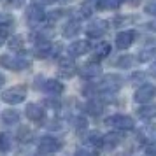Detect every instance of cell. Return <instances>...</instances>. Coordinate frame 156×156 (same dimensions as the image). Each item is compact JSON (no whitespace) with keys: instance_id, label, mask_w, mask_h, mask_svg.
I'll list each match as a JSON object with an SVG mask.
<instances>
[{"instance_id":"6da1fadb","label":"cell","mask_w":156,"mask_h":156,"mask_svg":"<svg viewBox=\"0 0 156 156\" xmlns=\"http://www.w3.org/2000/svg\"><path fill=\"white\" fill-rule=\"evenodd\" d=\"M121 86H123V79H121V76H118V74H111V76H105V77L102 79L98 83V86H97V90L102 93H116L121 90Z\"/></svg>"},{"instance_id":"7a4b0ae2","label":"cell","mask_w":156,"mask_h":156,"mask_svg":"<svg viewBox=\"0 0 156 156\" xmlns=\"http://www.w3.org/2000/svg\"><path fill=\"white\" fill-rule=\"evenodd\" d=\"M0 65L9 70H25L30 67V60L23 56H12V55H2L0 56Z\"/></svg>"},{"instance_id":"3957f363","label":"cell","mask_w":156,"mask_h":156,"mask_svg":"<svg viewBox=\"0 0 156 156\" xmlns=\"http://www.w3.org/2000/svg\"><path fill=\"white\" fill-rule=\"evenodd\" d=\"M25 97H27V88L25 86H12V88H9L2 93V100L5 104H11V105L21 104Z\"/></svg>"},{"instance_id":"277c9868","label":"cell","mask_w":156,"mask_h":156,"mask_svg":"<svg viewBox=\"0 0 156 156\" xmlns=\"http://www.w3.org/2000/svg\"><path fill=\"white\" fill-rule=\"evenodd\" d=\"M109 126H114L116 130H132L135 126L133 119L130 116H125V114H116V116H111L107 118L105 121Z\"/></svg>"},{"instance_id":"5b68a950","label":"cell","mask_w":156,"mask_h":156,"mask_svg":"<svg viewBox=\"0 0 156 156\" xmlns=\"http://www.w3.org/2000/svg\"><path fill=\"white\" fill-rule=\"evenodd\" d=\"M37 146H39V151L42 154H55L58 149L62 147V142L55 137H41Z\"/></svg>"},{"instance_id":"8992f818","label":"cell","mask_w":156,"mask_h":156,"mask_svg":"<svg viewBox=\"0 0 156 156\" xmlns=\"http://www.w3.org/2000/svg\"><path fill=\"white\" fill-rule=\"evenodd\" d=\"M156 97V88L153 84H144V86H140L137 91H135V95H133V98H135V102H139V104H147V102H151V100Z\"/></svg>"},{"instance_id":"52a82bcc","label":"cell","mask_w":156,"mask_h":156,"mask_svg":"<svg viewBox=\"0 0 156 156\" xmlns=\"http://www.w3.org/2000/svg\"><path fill=\"white\" fill-rule=\"evenodd\" d=\"M109 23L105 20H97V21H93L91 25H88L86 27V35L90 37V39H100V37L104 35L107 32V27Z\"/></svg>"},{"instance_id":"ba28073f","label":"cell","mask_w":156,"mask_h":156,"mask_svg":"<svg viewBox=\"0 0 156 156\" xmlns=\"http://www.w3.org/2000/svg\"><path fill=\"white\" fill-rule=\"evenodd\" d=\"M135 34L133 30H125V32H119L118 35H116V46L119 48V49H128L132 44L135 42Z\"/></svg>"},{"instance_id":"9c48e42d","label":"cell","mask_w":156,"mask_h":156,"mask_svg":"<svg viewBox=\"0 0 156 156\" xmlns=\"http://www.w3.org/2000/svg\"><path fill=\"white\" fill-rule=\"evenodd\" d=\"M27 20H28V23H32V25H41V23L46 20V12L42 11L41 5L32 4V5L27 9Z\"/></svg>"},{"instance_id":"30bf717a","label":"cell","mask_w":156,"mask_h":156,"mask_svg":"<svg viewBox=\"0 0 156 156\" xmlns=\"http://www.w3.org/2000/svg\"><path fill=\"white\" fill-rule=\"evenodd\" d=\"M58 72H60V76H63V77H72L74 74H76V63H74V60L69 56L62 58L60 62H58Z\"/></svg>"},{"instance_id":"8fae6325","label":"cell","mask_w":156,"mask_h":156,"mask_svg":"<svg viewBox=\"0 0 156 156\" xmlns=\"http://www.w3.org/2000/svg\"><path fill=\"white\" fill-rule=\"evenodd\" d=\"M90 51V42L88 41H76L69 46V56L70 58H77L81 55H86Z\"/></svg>"},{"instance_id":"7c38bea8","label":"cell","mask_w":156,"mask_h":156,"mask_svg":"<svg viewBox=\"0 0 156 156\" xmlns=\"http://www.w3.org/2000/svg\"><path fill=\"white\" fill-rule=\"evenodd\" d=\"M102 74V69H100L98 63H95V62H90V63H86L83 69H81V77L83 79H88V81H91V79H97V76Z\"/></svg>"},{"instance_id":"4fadbf2b","label":"cell","mask_w":156,"mask_h":156,"mask_svg":"<svg viewBox=\"0 0 156 156\" xmlns=\"http://www.w3.org/2000/svg\"><path fill=\"white\" fill-rule=\"evenodd\" d=\"M25 114H27V118L32 121H41L44 119V109L39 104H28L27 109H25Z\"/></svg>"},{"instance_id":"5bb4252c","label":"cell","mask_w":156,"mask_h":156,"mask_svg":"<svg viewBox=\"0 0 156 156\" xmlns=\"http://www.w3.org/2000/svg\"><path fill=\"white\" fill-rule=\"evenodd\" d=\"M156 55V41H147L139 53V62H149Z\"/></svg>"},{"instance_id":"9a60e30c","label":"cell","mask_w":156,"mask_h":156,"mask_svg":"<svg viewBox=\"0 0 156 156\" xmlns=\"http://www.w3.org/2000/svg\"><path fill=\"white\" fill-rule=\"evenodd\" d=\"M81 32V23L77 21V20H72V21L65 23L63 30H62V35L65 37V39H72V37H76Z\"/></svg>"},{"instance_id":"2e32d148","label":"cell","mask_w":156,"mask_h":156,"mask_svg":"<svg viewBox=\"0 0 156 156\" xmlns=\"http://www.w3.org/2000/svg\"><path fill=\"white\" fill-rule=\"evenodd\" d=\"M84 111L88 114H91V116H100L102 114V111H104V102L98 98H91L86 102L84 105Z\"/></svg>"},{"instance_id":"e0dca14e","label":"cell","mask_w":156,"mask_h":156,"mask_svg":"<svg viewBox=\"0 0 156 156\" xmlns=\"http://www.w3.org/2000/svg\"><path fill=\"white\" fill-rule=\"evenodd\" d=\"M44 91L49 93V95H55V97H58V95H62L63 93V84L60 83V81H55V79H48L46 83H44Z\"/></svg>"},{"instance_id":"ac0fdd59","label":"cell","mask_w":156,"mask_h":156,"mask_svg":"<svg viewBox=\"0 0 156 156\" xmlns=\"http://www.w3.org/2000/svg\"><path fill=\"white\" fill-rule=\"evenodd\" d=\"M51 53H53V48H51V44L48 42L46 39L35 44V55H37L39 58H46V56H49Z\"/></svg>"},{"instance_id":"d6986e66","label":"cell","mask_w":156,"mask_h":156,"mask_svg":"<svg viewBox=\"0 0 156 156\" xmlns=\"http://www.w3.org/2000/svg\"><path fill=\"white\" fill-rule=\"evenodd\" d=\"M137 114H139V118H142V119H153V118H156V105L154 104H151V105H142L139 111H137Z\"/></svg>"},{"instance_id":"ffe728a7","label":"cell","mask_w":156,"mask_h":156,"mask_svg":"<svg viewBox=\"0 0 156 156\" xmlns=\"http://www.w3.org/2000/svg\"><path fill=\"white\" fill-rule=\"evenodd\" d=\"M2 121L5 125H16L20 121V112L18 111H12V109H7V111H2Z\"/></svg>"},{"instance_id":"44dd1931","label":"cell","mask_w":156,"mask_h":156,"mask_svg":"<svg viewBox=\"0 0 156 156\" xmlns=\"http://www.w3.org/2000/svg\"><path fill=\"white\" fill-rule=\"evenodd\" d=\"M7 44H9V49L14 51V53H21L23 48H25V41H23L21 35H12Z\"/></svg>"},{"instance_id":"7402d4cb","label":"cell","mask_w":156,"mask_h":156,"mask_svg":"<svg viewBox=\"0 0 156 156\" xmlns=\"http://www.w3.org/2000/svg\"><path fill=\"white\" fill-rule=\"evenodd\" d=\"M104 137L105 135H102L100 132H90V133L86 135V144H90V146H104Z\"/></svg>"},{"instance_id":"603a6c76","label":"cell","mask_w":156,"mask_h":156,"mask_svg":"<svg viewBox=\"0 0 156 156\" xmlns=\"http://www.w3.org/2000/svg\"><path fill=\"white\" fill-rule=\"evenodd\" d=\"M118 144H121V137L118 133H109L104 137V147L107 149H114Z\"/></svg>"},{"instance_id":"cb8c5ba5","label":"cell","mask_w":156,"mask_h":156,"mask_svg":"<svg viewBox=\"0 0 156 156\" xmlns=\"http://www.w3.org/2000/svg\"><path fill=\"white\" fill-rule=\"evenodd\" d=\"M97 5H98V4H95V2H91V0L84 2L83 7H81V14H83V18H90V16L93 14V11L97 9Z\"/></svg>"},{"instance_id":"d4e9b609","label":"cell","mask_w":156,"mask_h":156,"mask_svg":"<svg viewBox=\"0 0 156 156\" xmlns=\"http://www.w3.org/2000/svg\"><path fill=\"white\" fill-rule=\"evenodd\" d=\"M95 55H97V58H105L107 55H111V46L109 44H105V42H102V44H98L97 46V49H95Z\"/></svg>"},{"instance_id":"484cf974","label":"cell","mask_w":156,"mask_h":156,"mask_svg":"<svg viewBox=\"0 0 156 156\" xmlns=\"http://www.w3.org/2000/svg\"><path fill=\"white\" fill-rule=\"evenodd\" d=\"M123 4V0H100L98 7L100 9H118Z\"/></svg>"},{"instance_id":"4316f807","label":"cell","mask_w":156,"mask_h":156,"mask_svg":"<svg viewBox=\"0 0 156 156\" xmlns=\"http://www.w3.org/2000/svg\"><path fill=\"white\" fill-rule=\"evenodd\" d=\"M11 144H12V140H11V137H9L7 133H0V153L9 151Z\"/></svg>"},{"instance_id":"83f0119b","label":"cell","mask_w":156,"mask_h":156,"mask_svg":"<svg viewBox=\"0 0 156 156\" xmlns=\"http://www.w3.org/2000/svg\"><path fill=\"white\" fill-rule=\"evenodd\" d=\"M14 20H12V16L7 14V12H0V28H7L9 25H12Z\"/></svg>"},{"instance_id":"f1b7e54d","label":"cell","mask_w":156,"mask_h":156,"mask_svg":"<svg viewBox=\"0 0 156 156\" xmlns=\"http://www.w3.org/2000/svg\"><path fill=\"white\" fill-rule=\"evenodd\" d=\"M146 154L147 156H156V140L149 142L147 147H146Z\"/></svg>"},{"instance_id":"f546056e","label":"cell","mask_w":156,"mask_h":156,"mask_svg":"<svg viewBox=\"0 0 156 156\" xmlns=\"http://www.w3.org/2000/svg\"><path fill=\"white\" fill-rule=\"evenodd\" d=\"M30 137V130H27V128H21V130H20V140H30L28 139Z\"/></svg>"},{"instance_id":"4dcf8cb0","label":"cell","mask_w":156,"mask_h":156,"mask_svg":"<svg viewBox=\"0 0 156 156\" xmlns=\"http://www.w3.org/2000/svg\"><path fill=\"white\" fill-rule=\"evenodd\" d=\"M74 156H97V154L91 153V151H88V149H79V151H76Z\"/></svg>"},{"instance_id":"1f68e13d","label":"cell","mask_w":156,"mask_h":156,"mask_svg":"<svg viewBox=\"0 0 156 156\" xmlns=\"http://www.w3.org/2000/svg\"><path fill=\"white\" fill-rule=\"evenodd\" d=\"M130 63H132V58L130 56H126V58L123 56L119 62H118V65H123V67H130Z\"/></svg>"},{"instance_id":"d6a6232c","label":"cell","mask_w":156,"mask_h":156,"mask_svg":"<svg viewBox=\"0 0 156 156\" xmlns=\"http://www.w3.org/2000/svg\"><path fill=\"white\" fill-rule=\"evenodd\" d=\"M146 12H147V14H156V2H154V4H153V2H151V4H147Z\"/></svg>"},{"instance_id":"836d02e7","label":"cell","mask_w":156,"mask_h":156,"mask_svg":"<svg viewBox=\"0 0 156 156\" xmlns=\"http://www.w3.org/2000/svg\"><path fill=\"white\" fill-rule=\"evenodd\" d=\"M32 2H34L35 5H41V7H42V5H48V4H53L55 0H32Z\"/></svg>"},{"instance_id":"e575fe53","label":"cell","mask_w":156,"mask_h":156,"mask_svg":"<svg viewBox=\"0 0 156 156\" xmlns=\"http://www.w3.org/2000/svg\"><path fill=\"white\" fill-rule=\"evenodd\" d=\"M125 2L130 4V5H139V2H140V0H125Z\"/></svg>"},{"instance_id":"d590c367","label":"cell","mask_w":156,"mask_h":156,"mask_svg":"<svg viewBox=\"0 0 156 156\" xmlns=\"http://www.w3.org/2000/svg\"><path fill=\"white\" fill-rule=\"evenodd\" d=\"M151 74L156 77V63H153V67H151Z\"/></svg>"},{"instance_id":"8d00e7d4","label":"cell","mask_w":156,"mask_h":156,"mask_svg":"<svg viewBox=\"0 0 156 156\" xmlns=\"http://www.w3.org/2000/svg\"><path fill=\"white\" fill-rule=\"evenodd\" d=\"M4 83H5V77H4V76H2V74H0V88H2V86H4Z\"/></svg>"},{"instance_id":"74e56055","label":"cell","mask_w":156,"mask_h":156,"mask_svg":"<svg viewBox=\"0 0 156 156\" xmlns=\"http://www.w3.org/2000/svg\"><path fill=\"white\" fill-rule=\"evenodd\" d=\"M9 2H11V4H14V5H20V4H21V0H9Z\"/></svg>"},{"instance_id":"f35d334b","label":"cell","mask_w":156,"mask_h":156,"mask_svg":"<svg viewBox=\"0 0 156 156\" xmlns=\"http://www.w3.org/2000/svg\"><path fill=\"white\" fill-rule=\"evenodd\" d=\"M4 44V35H0V46Z\"/></svg>"},{"instance_id":"ab89813d","label":"cell","mask_w":156,"mask_h":156,"mask_svg":"<svg viewBox=\"0 0 156 156\" xmlns=\"http://www.w3.org/2000/svg\"><path fill=\"white\" fill-rule=\"evenodd\" d=\"M37 156H53V154H42V153H41V154H37Z\"/></svg>"},{"instance_id":"60d3db41","label":"cell","mask_w":156,"mask_h":156,"mask_svg":"<svg viewBox=\"0 0 156 156\" xmlns=\"http://www.w3.org/2000/svg\"><path fill=\"white\" fill-rule=\"evenodd\" d=\"M60 2H67V0H60Z\"/></svg>"}]
</instances>
